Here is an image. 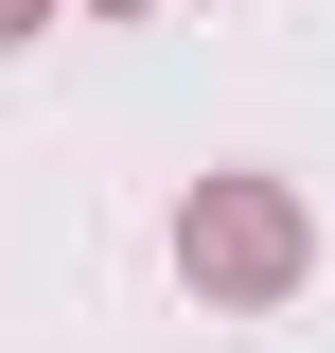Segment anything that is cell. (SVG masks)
Returning <instances> with one entry per match:
<instances>
[]
</instances>
